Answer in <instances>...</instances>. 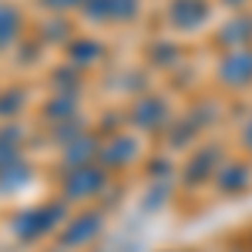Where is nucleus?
Listing matches in <instances>:
<instances>
[{"mask_svg":"<svg viewBox=\"0 0 252 252\" xmlns=\"http://www.w3.org/2000/svg\"><path fill=\"white\" fill-rule=\"evenodd\" d=\"M215 40H219L225 51L252 47V17H242V14L229 17L222 27H219V31H215Z\"/></svg>","mask_w":252,"mask_h":252,"instance_id":"20e7f679","label":"nucleus"},{"mask_svg":"<svg viewBox=\"0 0 252 252\" xmlns=\"http://www.w3.org/2000/svg\"><path fill=\"white\" fill-rule=\"evenodd\" d=\"M165 17L175 31H198L212 17V0H168Z\"/></svg>","mask_w":252,"mask_h":252,"instance_id":"f03ea898","label":"nucleus"},{"mask_svg":"<svg viewBox=\"0 0 252 252\" xmlns=\"http://www.w3.org/2000/svg\"><path fill=\"white\" fill-rule=\"evenodd\" d=\"M81 10L94 24H131L141 10V0H88Z\"/></svg>","mask_w":252,"mask_h":252,"instance_id":"f257e3e1","label":"nucleus"},{"mask_svg":"<svg viewBox=\"0 0 252 252\" xmlns=\"http://www.w3.org/2000/svg\"><path fill=\"white\" fill-rule=\"evenodd\" d=\"M20 31H24V14H20L14 3L0 0V51L14 47L17 37H20Z\"/></svg>","mask_w":252,"mask_h":252,"instance_id":"39448f33","label":"nucleus"},{"mask_svg":"<svg viewBox=\"0 0 252 252\" xmlns=\"http://www.w3.org/2000/svg\"><path fill=\"white\" fill-rule=\"evenodd\" d=\"M104 58V47L97 44V40L84 37V40H71V47H67V61H71V67H78V71H84V67H91L94 61Z\"/></svg>","mask_w":252,"mask_h":252,"instance_id":"423d86ee","label":"nucleus"},{"mask_svg":"<svg viewBox=\"0 0 252 252\" xmlns=\"http://www.w3.org/2000/svg\"><path fill=\"white\" fill-rule=\"evenodd\" d=\"M40 40L44 44H64V40H71V27H67V20L64 17H47L40 24Z\"/></svg>","mask_w":252,"mask_h":252,"instance_id":"0eeeda50","label":"nucleus"},{"mask_svg":"<svg viewBox=\"0 0 252 252\" xmlns=\"http://www.w3.org/2000/svg\"><path fill=\"white\" fill-rule=\"evenodd\" d=\"M219 81L225 88H246L252 84V47H239V51H225L219 67H215Z\"/></svg>","mask_w":252,"mask_h":252,"instance_id":"7ed1b4c3","label":"nucleus"},{"mask_svg":"<svg viewBox=\"0 0 252 252\" xmlns=\"http://www.w3.org/2000/svg\"><path fill=\"white\" fill-rule=\"evenodd\" d=\"M222 3H225V7H242L246 0H222Z\"/></svg>","mask_w":252,"mask_h":252,"instance_id":"9b49d317","label":"nucleus"},{"mask_svg":"<svg viewBox=\"0 0 252 252\" xmlns=\"http://www.w3.org/2000/svg\"><path fill=\"white\" fill-rule=\"evenodd\" d=\"M20 97H24V88H10V91H3V94H0V115L17 111V108H20Z\"/></svg>","mask_w":252,"mask_h":252,"instance_id":"1a4fd4ad","label":"nucleus"},{"mask_svg":"<svg viewBox=\"0 0 252 252\" xmlns=\"http://www.w3.org/2000/svg\"><path fill=\"white\" fill-rule=\"evenodd\" d=\"M158 115H165V104L158 101V97H145V101H138L135 104V118H158Z\"/></svg>","mask_w":252,"mask_h":252,"instance_id":"6e6552de","label":"nucleus"},{"mask_svg":"<svg viewBox=\"0 0 252 252\" xmlns=\"http://www.w3.org/2000/svg\"><path fill=\"white\" fill-rule=\"evenodd\" d=\"M40 3H44L47 10H54V14H58V10H74V7H84L88 0H40Z\"/></svg>","mask_w":252,"mask_h":252,"instance_id":"9d476101","label":"nucleus"}]
</instances>
